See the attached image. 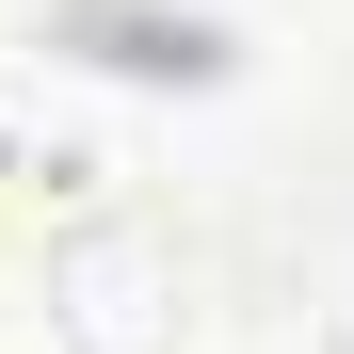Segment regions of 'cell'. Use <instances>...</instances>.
Here are the masks:
<instances>
[{
  "label": "cell",
  "mask_w": 354,
  "mask_h": 354,
  "mask_svg": "<svg viewBox=\"0 0 354 354\" xmlns=\"http://www.w3.org/2000/svg\"><path fill=\"white\" fill-rule=\"evenodd\" d=\"M194 338V258L145 225H81L48 258V354H177Z\"/></svg>",
  "instance_id": "6da1fadb"
},
{
  "label": "cell",
  "mask_w": 354,
  "mask_h": 354,
  "mask_svg": "<svg viewBox=\"0 0 354 354\" xmlns=\"http://www.w3.org/2000/svg\"><path fill=\"white\" fill-rule=\"evenodd\" d=\"M129 194V129L81 113L32 48H0V209H113Z\"/></svg>",
  "instance_id": "7a4b0ae2"
}]
</instances>
